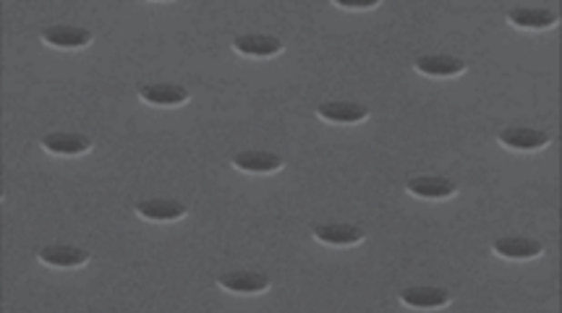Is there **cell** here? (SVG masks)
Wrapping results in <instances>:
<instances>
[{
    "mask_svg": "<svg viewBox=\"0 0 562 313\" xmlns=\"http://www.w3.org/2000/svg\"><path fill=\"white\" fill-rule=\"evenodd\" d=\"M421 76H429V79H456L466 73V61H460L456 55H447V53H432V55H421L414 61Z\"/></svg>",
    "mask_w": 562,
    "mask_h": 313,
    "instance_id": "3",
    "label": "cell"
},
{
    "mask_svg": "<svg viewBox=\"0 0 562 313\" xmlns=\"http://www.w3.org/2000/svg\"><path fill=\"white\" fill-rule=\"evenodd\" d=\"M314 238L322 246H333V249H354L358 246L366 232L356 225H316L314 228Z\"/></svg>",
    "mask_w": 562,
    "mask_h": 313,
    "instance_id": "14",
    "label": "cell"
},
{
    "mask_svg": "<svg viewBox=\"0 0 562 313\" xmlns=\"http://www.w3.org/2000/svg\"><path fill=\"white\" fill-rule=\"evenodd\" d=\"M316 115H319L322 121L335 125H358L364 123V121H369V110H366L364 104L343 103V100L319 104V107H316Z\"/></svg>",
    "mask_w": 562,
    "mask_h": 313,
    "instance_id": "11",
    "label": "cell"
},
{
    "mask_svg": "<svg viewBox=\"0 0 562 313\" xmlns=\"http://www.w3.org/2000/svg\"><path fill=\"white\" fill-rule=\"evenodd\" d=\"M408 193L424 199V201H445V199H453L458 193V186L447 178H439V175H418L408 181Z\"/></svg>",
    "mask_w": 562,
    "mask_h": 313,
    "instance_id": "6",
    "label": "cell"
},
{
    "mask_svg": "<svg viewBox=\"0 0 562 313\" xmlns=\"http://www.w3.org/2000/svg\"><path fill=\"white\" fill-rule=\"evenodd\" d=\"M495 256L507 259V261H531V259H539L544 253V246L534 238H500L495 240Z\"/></svg>",
    "mask_w": 562,
    "mask_h": 313,
    "instance_id": "15",
    "label": "cell"
},
{
    "mask_svg": "<svg viewBox=\"0 0 562 313\" xmlns=\"http://www.w3.org/2000/svg\"><path fill=\"white\" fill-rule=\"evenodd\" d=\"M217 285L233 295H262L270 290V277L256 271H226L217 277Z\"/></svg>",
    "mask_w": 562,
    "mask_h": 313,
    "instance_id": "4",
    "label": "cell"
},
{
    "mask_svg": "<svg viewBox=\"0 0 562 313\" xmlns=\"http://www.w3.org/2000/svg\"><path fill=\"white\" fill-rule=\"evenodd\" d=\"M335 5L343 11H375L382 5V0H335Z\"/></svg>",
    "mask_w": 562,
    "mask_h": 313,
    "instance_id": "17",
    "label": "cell"
},
{
    "mask_svg": "<svg viewBox=\"0 0 562 313\" xmlns=\"http://www.w3.org/2000/svg\"><path fill=\"white\" fill-rule=\"evenodd\" d=\"M95 142L82 133H50L42 139V149L53 157H82L92 152Z\"/></svg>",
    "mask_w": 562,
    "mask_h": 313,
    "instance_id": "10",
    "label": "cell"
},
{
    "mask_svg": "<svg viewBox=\"0 0 562 313\" xmlns=\"http://www.w3.org/2000/svg\"><path fill=\"white\" fill-rule=\"evenodd\" d=\"M92 40H95V34L89 29L71 26V24H55V26H47L42 32V42L47 47H55V50H82V47H89Z\"/></svg>",
    "mask_w": 562,
    "mask_h": 313,
    "instance_id": "2",
    "label": "cell"
},
{
    "mask_svg": "<svg viewBox=\"0 0 562 313\" xmlns=\"http://www.w3.org/2000/svg\"><path fill=\"white\" fill-rule=\"evenodd\" d=\"M139 97H142V103L152 104V107H181V104H186L191 100L186 86L166 82L145 83L139 89Z\"/></svg>",
    "mask_w": 562,
    "mask_h": 313,
    "instance_id": "7",
    "label": "cell"
},
{
    "mask_svg": "<svg viewBox=\"0 0 562 313\" xmlns=\"http://www.w3.org/2000/svg\"><path fill=\"white\" fill-rule=\"evenodd\" d=\"M233 167L241 172H251V175H272V172H280L286 162H283V157H277L272 152L249 149V152H238L233 157Z\"/></svg>",
    "mask_w": 562,
    "mask_h": 313,
    "instance_id": "8",
    "label": "cell"
},
{
    "mask_svg": "<svg viewBox=\"0 0 562 313\" xmlns=\"http://www.w3.org/2000/svg\"><path fill=\"white\" fill-rule=\"evenodd\" d=\"M233 50L244 58H275L283 53V42L272 34H241L233 40Z\"/></svg>",
    "mask_w": 562,
    "mask_h": 313,
    "instance_id": "12",
    "label": "cell"
},
{
    "mask_svg": "<svg viewBox=\"0 0 562 313\" xmlns=\"http://www.w3.org/2000/svg\"><path fill=\"white\" fill-rule=\"evenodd\" d=\"M136 214L146 222H181L188 214V209L173 199H145V201H136Z\"/></svg>",
    "mask_w": 562,
    "mask_h": 313,
    "instance_id": "9",
    "label": "cell"
},
{
    "mask_svg": "<svg viewBox=\"0 0 562 313\" xmlns=\"http://www.w3.org/2000/svg\"><path fill=\"white\" fill-rule=\"evenodd\" d=\"M40 261L53 269H82L89 264V250L76 246H45L40 250Z\"/></svg>",
    "mask_w": 562,
    "mask_h": 313,
    "instance_id": "13",
    "label": "cell"
},
{
    "mask_svg": "<svg viewBox=\"0 0 562 313\" xmlns=\"http://www.w3.org/2000/svg\"><path fill=\"white\" fill-rule=\"evenodd\" d=\"M500 144L510 152H523V154H534V152H542L549 146V133L539 131V128H526V125H510L500 131Z\"/></svg>",
    "mask_w": 562,
    "mask_h": 313,
    "instance_id": "1",
    "label": "cell"
},
{
    "mask_svg": "<svg viewBox=\"0 0 562 313\" xmlns=\"http://www.w3.org/2000/svg\"><path fill=\"white\" fill-rule=\"evenodd\" d=\"M450 292L445 288H427V285H418V288H406L400 292V303L408 306V308H416V311H439L445 306H450Z\"/></svg>",
    "mask_w": 562,
    "mask_h": 313,
    "instance_id": "5",
    "label": "cell"
},
{
    "mask_svg": "<svg viewBox=\"0 0 562 313\" xmlns=\"http://www.w3.org/2000/svg\"><path fill=\"white\" fill-rule=\"evenodd\" d=\"M507 21L518 29H534V32H544V29H552L560 24V14L552 11V8H513L507 14Z\"/></svg>",
    "mask_w": 562,
    "mask_h": 313,
    "instance_id": "16",
    "label": "cell"
}]
</instances>
